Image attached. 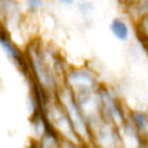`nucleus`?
I'll return each instance as SVG.
<instances>
[{
    "mask_svg": "<svg viewBox=\"0 0 148 148\" xmlns=\"http://www.w3.org/2000/svg\"><path fill=\"white\" fill-rule=\"evenodd\" d=\"M65 148H89L87 143L82 142H64Z\"/></svg>",
    "mask_w": 148,
    "mask_h": 148,
    "instance_id": "nucleus-12",
    "label": "nucleus"
},
{
    "mask_svg": "<svg viewBox=\"0 0 148 148\" xmlns=\"http://www.w3.org/2000/svg\"><path fill=\"white\" fill-rule=\"evenodd\" d=\"M27 148H41V146L38 144V142H34V143H32Z\"/></svg>",
    "mask_w": 148,
    "mask_h": 148,
    "instance_id": "nucleus-14",
    "label": "nucleus"
},
{
    "mask_svg": "<svg viewBox=\"0 0 148 148\" xmlns=\"http://www.w3.org/2000/svg\"><path fill=\"white\" fill-rule=\"evenodd\" d=\"M75 0H58V2L62 5H65V6H70L74 3Z\"/></svg>",
    "mask_w": 148,
    "mask_h": 148,
    "instance_id": "nucleus-13",
    "label": "nucleus"
},
{
    "mask_svg": "<svg viewBox=\"0 0 148 148\" xmlns=\"http://www.w3.org/2000/svg\"><path fill=\"white\" fill-rule=\"evenodd\" d=\"M91 142L95 148H122L121 129L105 119L92 126Z\"/></svg>",
    "mask_w": 148,
    "mask_h": 148,
    "instance_id": "nucleus-6",
    "label": "nucleus"
},
{
    "mask_svg": "<svg viewBox=\"0 0 148 148\" xmlns=\"http://www.w3.org/2000/svg\"><path fill=\"white\" fill-rule=\"evenodd\" d=\"M33 81L42 86L50 95H56L63 85H59L58 76L63 66L53 53L40 45H32L27 53Z\"/></svg>",
    "mask_w": 148,
    "mask_h": 148,
    "instance_id": "nucleus-1",
    "label": "nucleus"
},
{
    "mask_svg": "<svg viewBox=\"0 0 148 148\" xmlns=\"http://www.w3.org/2000/svg\"><path fill=\"white\" fill-rule=\"evenodd\" d=\"M45 113L51 125L61 136L64 142H81L74 131L65 110L56 97L53 99H50L48 101Z\"/></svg>",
    "mask_w": 148,
    "mask_h": 148,
    "instance_id": "nucleus-3",
    "label": "nucleus"
},
{
    "mask_svg": "<svg viewBox=\"0 0 148 148\" xmlns=\"http://www.w3.org/2000/svg\"><path fill=\"white\" fill-rule=\"evenodd\" d=\"M110 29H111V33L113 34L114 37L121 42L127 41L130 37L129 25L124 19L119 18V17H116L111 21Z\"/></svg>",
    "mask_w": 148,
    "mask_h": 148,
    "instance_id": "nucleus-9",
    "label": "nucleus"
},
{
    "mask_svg": "<svg viewBox=\"0 0 148 148\" xmlns=\"http://www.w3.org/2000/svg\"><path fill=\"white\" fill-rule=\"evenodd\" d=\"M130 125L142 136L148 135V114L143 111H133L128 115Z\"/></svg>",
    "mask_w": 148,
    "mask_h": 148,
    "instance_id": "nucleus-8",
    "label": "nucleus"
},
{
    "mask_svg": "<svg viewBox=\"0 0 148 148\" xmlns=\"http://www.w3.org/2000/svg\"><path fill=\"white\" fill-rule=\"evenodd\" d=\"M43 0H25L27 10L31 13H37L43 8Z\"/></svg>",
    "mask_w": 148,
    "mask_h": 148,
    "instance_id": "nucleus-10",
    "label": "nucleus"
},
{
    "mask_svg": "<svg viewBox=\"0 0 148 148\" xmlns=\"http://www.w3.org/2000/svg\"><path fill=\"white\" fill-rule=\"evenodd\" d=\"M59 103L64 108L68 118H69L71 125L74 131L76 133L82 143L89 144L91 142V131L87 120L81 112L79 106L77 105L76 99L74 97L73 93L65 86L61 87L55 95Z\"/></svg>",
    "mask_w": 148,
    "mask_h": 148,
    "instance_id": "nucleus-2",
    "label": "nucleus"
},
{
    "mask_svg": "<svg viewBox=\"0 0 148 148\" xmlns=\"http://www.w3.org/2000/svg\"><path fill=\"white\" fill-rule=\"evenodd\" d=\"M99 95L101 101V114L106 121L114 124L120 129L128 122V116L125 114L121 101L115 93L107 87L101 86Z\"/></svg>",
    "mask_w": 148,
    "mask_h": 148,
    "instance_id": "nucleus-5",
    "label": "nucleus"
},
{
    "mask_svg": "<svg viewBox=\"0 0 148 148\" xmlns=\"http://www.w3.org/2000/svg\"><path fill=\"white\" fill-rule=\"evenodd\" d=\"M0 43L2 47L4 53L8 57V59L18 68L21 71H23L25 74H27L29 71V62H27V54H23L21 50L15 46V44L12 42L8 34L3 29L1 33V38H0Z\"/></svg>",
    "mask_w": 148,
    "mask_h": 148,
    "instance_id": "nucleus-7",
    "label": "nucleus"
},
{
    "mask_svg": "<svg viewBox=\"0 0 148 148\" xmlns=\"http://www.w3.org/2000/svg\"><path fill=\"white\" fill-rule=\"evenodd\" d=\"M79 9H80L81 13L83 15H87L92 10V6H91L88 1H82V2L79 3Z\"/></svg>",
    "mask_w": 148,
    "mask_h": 148,
    "instance_id": "nucleus-11",
    "label": "nucleus"
},
{
    "mask_svg": "<svg viewBox=\"0 0 148 148\" xmlns=\"http://www.w3.org/2000/svg\"><path fill=\"white\" fill-rule=\"evenodd\" d=\"M64 85L74 95L92 92L101 88L97 76L86 68H71L65 74Z\"/></svg>",
    "mask_w": 148,
    "mask_h": 148,
    "instance_id": "nucleus-4",
    "label": "nucleus"
}]
</instances>
